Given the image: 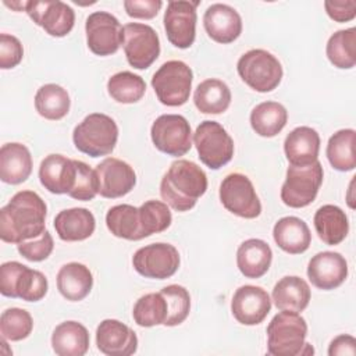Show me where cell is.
I'll return each mask as SVG.
<instances>
[{"label":"cell","mask_w":356,"mask_h":356,"mask_svg":"<svg viewBox=\"0 0 356 356\" xmlns=\"http://www.w3.org/2000/svg\"><path fill=\"white\" fill-rule=\"evenodd\" d=\"M206 191V172L196 163L184 159L171 163L160 182V195L164 203L177 211L191 210Z\"/></svg>","instance_id":"2"},{"label":"cell","mask_w":356,"mask_h":356,"mask_svg":"<svg viewBox=\"0 0 356 356\" xmlns=\"http://www.w3.org/2000/svg\"><path fill=\"white\" fill-rule=\"evenodd\" d=\"M330 356H355L356 355V339L352 335L341 334L335 337L328 346Z\"/></svg>","instance_id":"48"},{"label":"cell","mask_w":356,"mask_h":356,"mask_svg":"<svg viewBox=\"0 0 356 356\" xmlns=\"http://www.w3.org/2000/svg\"><path fill=\"white\" fill-rule=\"evenodd\" d=\"M71 100L68 92L57 83L40 86L35 95V108L46 120L57 121L64 118L70 111Z\"/></svg>","instance_id":"36"},{"label":"cell","mask_w":356,"mask_h":356,"mask_svg":"<svg viewBox=\"0 0 356 356\" xmlns=\"http://www.w3.org/2000/svg\"><path fill=\"white\" fill-rule=\"evenodd\" d=\"M76 177L75 184L68 196L76 200L89 202L97 195V177L95 170H92L86 163L75 160Z\"/></svg>","instance_id":"43"},{"label":"cell","mask_w":356,"mask_h":356,"mask_svg":"<svg viewBox=\"0 0 356 356\" xmlns=\"http://www.w3.org/2000/svg\"><path fill=\"white\" fill-rule=\"evenodd\" d=\"M122 47L127 61L136 70L149 68L160 54L157 32L150 25L140 22L124 25Z\"/></svg>","instance_id":"12"},{"label":"cell","mask_w":356,"mask_h":356,"mask_svg":"<svg viewBox=\"0 0 356 356\" xmlns=\"http://www.w3.org/2000/svg\"><path fill=\"white\" fill-rule=\"evenodd\" d=\"M314 229L318 238L330 246L339 245L349 232V221L345 211L335 204H324L314 213Z\"/></svg>","instance_id":"30"},{"label":"cell","mask_w":356,"mask_h":356,"mask_svg":"<svg viewBox=\"0 0 356 356\" xmlns=\"http://www.w3.org/2000/svg\"><path fill=\"white\" fill-rule=\"evenodd\" d=\"M220 202L232 214L242 218H256L261 213V203L252 181L241 172L228 174L220 184Z\"/></svg>","instance_id":"11"},{"label":"cell","mask_w":356,"mask_h":356,"mask_svg":"<svg viewBox=\"0 0 356 356\" xmlns=\"http://www.w3.org/2000/svg\"><path fill=\"white\" fill-rule=\"evenodd\" d=\"M199 1H168L164 11V29L168 42L178 49H188L196 38V7Z\"/></svg>","instance_id":"15"},{"label":"cell","mask_w":356,"mask_h":356,"mask_svg":"<svg viewBox=\"0 0 356 356\" xmlns=\"http://www.w3.org/2000/svg\"><path fill=\"white\" fill-rule=\"evenodd\" d=\"M76 177L75 160L68 159L63 154H49L46 156L39 167L40 184L50 193L63 195L70 193L74 188Z\"/></svg>","instance_id":"22"},{"label":"cell","mask_w":356,"mask_h":356,"mask_svg":"<svg viewBox=\"0 0 356 356\" xmlns=\"http://www.w3.org/2000/svg\"><path fill=\"white\" fill-rule=\"evenodd\" d=\"M24 57V47L18 38L1 33L0 35V68L10 70L17 67Z\"/></svg>","instance_id":"45"},{"label":"cell","mask_w":356,"mask_h":356,"mask_svg":"<svg viewBox=\"0 0 356 356\" xmlns=\"http://www.w3.org/2000/svg\"><path fill=\"white\" fill-rule=\"evenodd\" d=\"M310 286L298 275L282 277L273 288V302L277 309L300 313L310 302Z\"/></svg>","instance_id":"29"},{"label":"cell","mask_w":356,"mask_h":356,"mask_svg":"<svg viewBox=\"0 0 356 356\" xmlns=\"http://www.w3.org/2000/svg\"><path fill=\"white\" fill-rule=\"evenodd\" d=\"M288 121L286 108L278 102H263L250 113V125L253 131L263 138L278 135Z\"/></svg>","instance_id":"34"},{"label":"cell","mask_w":356,"mask_h":356,"mask_svg":"<svg viewBox=\"0 0 356 356\" xmlns=\"http://www.w3.org/2000/svg\"><path fill=\"white\" fill-rule=\"evenodd\" d=\"M122 29L124 26L113 14L107 11L92 13L85 22L89 50L100 57L117 53L122 44Z\"/></svg>","instance_id":"14"},{"label":"cell","mask_w":356,"mask_h":356,"mask_svg":"<svg viewBox=\"0 0 356 356\" xmlns=\"http://www.w3.org/2000/svg\"><path fill=\"white\" fill-rule=\"evenodd\" d=\"M152 142L167 156L181 157L192 147V131L188 120L179 114H163L150 128Z\"/></svg>","instance_id":"10"},{"label":"cell","mask_w":356,"mask_h":356,"mask_svg":"<svg viewBox=\"0 0 356 356\" xmlns=\"http://www.w3.org/2000/svg\"><path fill=\"white\" fill-rule=\"evenodd\" d=\"M53 248H54V242L47 229L40 236L31 241H24L17 245L18 253L29 261L46 260L51 254Z\"/></svg>","instance_id":"44"},{"label":"cell","mask_w":356,"mask_h":356,"mask_svg":"<svg viewBox=\"0 0 356 356\" xmlns=\"http://www.w3.org/2000/svg\"><path fill=\"white\" fill-rule=\"evenodd\" d=\"M323 165L317 160L307 165H289L281 186V200L292 209L309 206L323 184Z\"/></svg>","instance_id":"8"},{"label":"cell","mask_w":356,"mask_h":356,"mask_svg":"<svg viewBox=\"0 0 356 356\" xmlns=\"http://www.w3.org/2000/svg\"><path fill=\"white\" fill-rule=\"evenodd\" d=\"M236 71L249 88L260 93L274 90L284 75L278 58L263 49H252L243 53L236 63Z\"/></svg>","instance_id":"5"},{"label":"cell","mask_w":356,"mask_h":356,"mask_svg":"<svg viewBox=\"0 0 356 356\" xmlns=\"http://www.w3.org/2000/svg\"><path fill=\"white\" fill-rule=\"evenodd\" d=\"M193 143L200 161L211 170L221 168L234 156V140L217 121L200 122L193 134Z\"/></svg>","instance_id":"9"},{"label":"cell","mask_w":356,"mask_h":356,"mask_svg":"<svg viewBox=\"0 0 356 356\" xmlns=\"http://www.w3.org/2000/svg\"><path fill=\"white\" fill-rule=\"evenodd\" d=\"M271 310V299L266 289L256 285L239 286L231 300L235 320L243 325H257Z\"/></svg>","instance_id":"18"},{"label":"cell","mask_w":356,"mask_h":356,"mask_svg":"<svg viewBox=\"0 0 356 356\" xmlns=\"http://www.w3.org/2000/svg\"><path fill=\"white\" fill-rule=\"evenodd\" d=\"M49 289L47 278L19 261H6L0 267V292L7 298L25 302L42 300Z\"/></svg>","instance_id":"6"},{"label":"cell","mask_w":356,"mask_h":356,"mask_svg":"<svg viewBox=\"0 0 356 356\" xmlns=\"http://www.w3.org/2000/svg\"><path fill=\"white\" fill-rule=\"evenodd\" d=\"M324 8L327 15L337 22H348L356 17V1H324Z\"/></svg>","instance_id":"47"},{"label":"cell","mask_w":356,"mask_h":356,"mask_svg":"<svg viewBox=\"0 0 356 356\" xmlns=\"http://www.w3.org/2000/svg\"><path fill=\"white\" fill-rule=\"evenodd\" d=\"M54 229L61 241H85L95 232L96 220L92 211L85 207H72L61 210L54 217Z\"/></svg>","instance_id":"25"},{"label":"cell","mask_w":356,"mask_h":356,"mask_svg":"<svg viewBox=\"0 0 356 356\" xmlns=\"http://www.w3.org/2000/svg\"><path fill=\"white\" fill-rule=\"evenodd\" d=\"M106 225L114 236L121 239L140 241L145 238L139 207L132 204L113 206L106 214Z\"/></svg>","instance_id":"33"},{"label":"cell","mask_w":356,"mask_h":356,"mask_svg":"<svg viewBox=\"0 0 356 356\" xmlns=\"http://www.w3.org/2000/svg\"><path fill=\"white\" fill-rule=\"evenodd\" d=\"M167 302L160 292H152L140 296L134 305L132 317L139 327H154L164 324L167 318Z\"/></svg>","instance_id":"39"},{"label":"cell","mask_w":356,"mask_h":356,"mask_svg":"<svg viewBox=\"0 0 356 356\" xmlns=\"http://www.w3.org/2000/svg\"><path fill=\"white\" fill-rule=\"evenodd\" d=\"M273 261V250L267 242L250 238L242 242L236 250V266L246 278L263 277Z\"/></svg>","instance_id":"26"},{"label":"cell","mask_w":356,"mask_h":356,"mask_svg":"<svg viewBox=\"0 0 356 356\" xmlns=\"http://www.w3.org/2000/svg\"><path fill=\"white\" fill-rule=\"evenodd\" d=\"M348 277V261L338 252H318L307 264V278L323 291H331L345 282Z\"/></svg>","instance_id":"19"},{"label":"cell","mask_w":356,"mask_h":356,"mask_svg":"<svg viewBox=\"0 0 356 356\" xmlns=\"http://www.w3.org/2000/svg\"><path fill=\"white\" fill-rule=\"evenodd\" d=\"M33 320L29 312L19 307L6 309L0 316V334L6 341H22L29 337Z\"/></svg>","instance_id":"41"},{"label":"cell","mask_w":356,"mask_h":356,"mask_svg":"<svg viewBox=\"0 0 356 356\" xmlns=\"http://www.w3.org/2000/svg\"><path fill=\"white\" fill-rule=\"evenodd\" d=\"M118 139V127L115 121L103 113L86 115L72 132L75 147L90 157L110 154Z\"/></svg>","instance_id":"3"},{"label":"cell","mask_w":356,"mask_h":356,"mask_svg":"<svg viewBox=\"0 0 356 356\" xmlns=\"http://www.w3.org/2000/svg\"><path fill=\"white\" fill-rule=\"evenodd\" d=\"M273 238L277 246L289 254H300L306 252L312 242V234L307 224L295 216L280 218L273 228Z\"/></svg>","instance_id":"27"},{"label":"cell","mask_w":356,"mask_h":356,"mask_svg":"<svg viewBox=\"0 0 356 356\" xmlns=\"http://www.w3.org/2000/svg\"><path fill=\"white\" fill-rule=\"evenodd\" d=\"M231 97V90L224 81L209 78L196 86L193 103L203 114H221L229 107Z\"/></svg>","instance_id":"32"},{"label":"cell","mask_w":356,"mask_h":356,"mask_svg":"<svg viewBox=\"0 0 356 356\" xmlns=\"http://www.w3.org/2000/svg\"><path fill=\"white\" fill-rule=\"evenodd\" d=\"M163 3L160 0H125L124 8L131 18L152 19L154 18Z\"/></svg>","instance_id":"46"},{"label":"cell","mask_w":356,"mask_h":356,"mask_svg":"<svg viewBox=\"0 0 356 356\" xmlns=\"http://www.w3.org/2000/svg\"><path fill=\"white\" fill-rule=\"evenodd\" d=\"M107 92L117 103L132 104L143 97L146 83L142 76L131 71H121L108 78Z\"/></svg>","instance_id":"38"},{"label":"cell","mask_w":356,"mask_h":356,"mask_svg":"<svg viewBox=\"0 0 356 356\" xmlns=\"http://www.w3.org/2000/svg\"><path fill=\"white\" fill-rule=\"evenodd\" d=\"M140 224L145 238L165 231L172 221V216L167 203L160 200H146L139 207Z\"/></svg>","instance_id":"42"},{"label":"cell","mask_w":356,"mask_h":356,"mask_svg":"<svg viewBox=\"0 0 356 356\" xmlns=\"http://www.w3.org/2000/svg\"><path fill=\"white\" fill-rule=\"evenodd\" d=\"M193 72L181 60H170L153 74L152 86L160 103L168 107H178L188 102L192 89Z\"/></svg>","instance_id":"7"},{"label":"cell","mask_w":356,"mask_h":356,"mask_svg":"<svg viewBox=\"0 0 356 356\" xmlns=\"http://www.w3.org/2000/svg\"><path fill=\"white\" fill-rule=\"evenodd\" d=\"M29 18L54 38H63L71 32L75 24L74 10L60 0H32L25 7Z\"/></svg>","instance_id":"16"},{"label":"cell","mask_w":356,"mask_h":356,"mask_svg":"<svg viewBox=\"0 0 356 356\" xmlns=\"http://www.w3.org/2000/svg\"><path fill=\"white\" fill-rule=\"evenodd\" d=\"M47 206L33 191H19L0 209V239L21 243L46 231Z\"/></svg>","instance_id":"1"},{"label":"cell","mask_w":356,"mask_h":356,"mask_svg":"<svg viewBox=\"0 0 356 356\" xmlns=\"http://www.w3.org/2000/svg\"><path fill=\"white\" fill-rule=\"evenodd\" d=\"M92 286V271L82 263H67L57 273V289L67 300L79 302L85 299L90 293Z\"/></svg>","instance_id":"28"},{"label":"cell","mask_w":356,"mask_h":356,"mask_svg":"<svg viewBox=\"0 0 356 356\" xmlns=\"http://www.w3.org/2000/svg\"><path fill=\"white\" fill-rule=\"evenodd\" d=\"M325 53L330 63L339 70H350L356 64V28L341 29L327 42Z\"/></svg>","instance_id":"37"},{"label":"cell","mask_w":356,"mask_h":356,"mask_svg":"<svg viewBox=\"0 0 356 356\" xmlns=\"http://www.w3.org/2000/svg\"><path fill=\"white\" fill-rule=\"evenodd\" d=\"M355 143H356V132L352 128L339 129L328 139L325 153L334 170L341 172L355 170L356 167Z\"/></svg>","instance_id":"35"},{"label":"cell","mask_w":356,"mask_h":356,"mask_svg":"<svg viewBox=\"0 0 356 356\" xmlns=\"http://www.w3.org/2000/svg\"><path fill=\"white\" fill-rule=\"evenodd\" d=\"M284 152L291 165H307L317 161L320 135L312 127H296L284 140Z\"/></svg>","instance_id":"23"},{"label":"cell","mask_w":356,"mask_h":356,"mask_svg":"<svg viewBox=\"0 0 356 356\" xmlns=\"http://www.w3.org/2000/svg\"><path fill=\"white\" fill-rule=\"evenodd\" d=\"M306 335V320L299 313L281 310L267 325V350L273 356L303 355Z\"/></svg>","instance_id":"4"},{"label":"cell","mask_w":356,"mask_h":356,"mask_svg":"<svg viewBox=\"0 0 356 356\" xmlns=\"http://www.w3.org/2000/svg\"><path fill=\"white\" fill-rule=\"evenodd\" d=\"M89 342L86 327L74 320L60 323L51 334V348L58 356H83Z\"/></svg>","instance_id":"31"},{"label":"cell","mask_w":356,"mask_h":356,"mask_svg":"<svg viewBox=\"0 0 356 356\" xmlns=\"http://www.w3.org/2000/svg\"><path fill=\"white\" fill-rule=\"evenodd\" d=\"M203 25L207 35L217 43H232L242 32V18L239 13L222 3L207 7L203 15Z\"/></svg>","instance_id":"21"},{"label":"cell","mask_w":356,"mask_h":356,"mask_svg":"<svg viewBox=\"0 0 356 356\" xmlns=\"http://www.w3.org/2000/svg\"><path fill=\"white\" fill-rule=\"evenodd\" d=\"M96 345L107 356H129L138 349V337L120 320L106 318L96 328Z\"/></svg>","instance_id":"20"},{"label":"cell","mask_w":356,"mask_h":356,"mask_svg":"<svg viewBox=\"0 0 356 356\" xmlns=\"http://www.w3.org/2000/svg\"><path fill=\"white\" fill-rule=\"evenodd\" d=\"M181 259L177 248L170 243L157 242L139 248L132 257V266L145 278L165 280L172 277Z\"/></svg>","instance_id":"13"},{"label":"cell","mask_w":356,"mask_h":356,"mask_svg":"<svg viewBox=\"0 0 356 356\" xmlns=\"http://www.w3.org/2000/svg\"><path fill=\"white\" fill-rule=\"evenodd\" d=\"M32 172L29 149L18 142L4 143L0 149V179L4 184L18 185L25 182Z\"/></svg>","instance_id":"24"},{"label":"cell","mask_w":356,"mask_h":356,"mask_svg":"<svg viewBox=\"0 0 356 356\" xmlns=\"http://www.w3.org/2000/svg\"><path fill=\"white\" fill-rule=\"evenodd\" d=\"M160 293L167 302V318L163 325L175 327L182 324L191 312V295L188 289L178 284L164 286Z\"/></svg>","instance_id":"40"},{"label":"cell","mask_w":356,"mask_h":356,"mask_svg":"<svg viewBox=\"0 0 356 356\" xmlns=\"http://www.w3.org/2000/svg\"><path fill=\"white\" fill-rule=\"evenodd\" d=\"M97 177V193L107 199L122 197L129 193L136 184L134 168L115 157H107L95 168Z\"/></svg>","instance_id":"17"}]
</instances>
